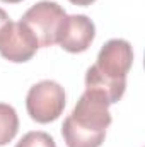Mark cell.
<instances>
[{
  "mask_svg": "<svg viewBox=\"0 0 145 147\" xmlns=\"http://www.w3.org/2000/svg\"><path fill=\"white\" fill-rule=\"evenodd\" d=\"M133 63V50L126 39H109L85 74V89L96 91L109 105L118 103L126 89V75Z\"/></svg>",
  "mask_w": 145,
  "mask_h": 147,
  "instance_id": "obj_1",
  "label": "cell"
},
{
  "mask_svg": "<svg viewBox=\"0 0 145 147\" xmlns=\"http://www.w3.org/2000/svg\"><path fill=\"white\" fill-rule=\"evenodd\" d=\"M67 21V12L62 5L50 0H41L26 10L22 21L38 39L39 48L51 46L58 41L62 28Z\"/></svg>",
  "mask_w": 145,
  "mask_h": 147,
  "instance_id": "obj_2",
  "label": "cell"
},
{
  "mask_svg": "<svg viewBox=\"0 0 145 147\" xmlns=\"http://www.w3.org/2000/svg\"><path fill=\"white\" fill-rule=\"evenodd\" d=\"M65 108V91L55 80H41L34 84L26 96L28 115L38 123L55 121Z\"/></svg>",
  "mask_w": 145,
  "mask_h": 147,
  "instance_id": "obj_3",
  "label": "cell"
},
{
  "mask_svg": "<svg viewBox=\"0 0 145 147\" xmlns=\"http://www.w3.org/2000/svg\"><path fill=\"white\" fill-rule=\"evenodd\" d=\"M38 39L24 22L9 21L0 31V55L14 63H24L36 55Z\"/></svg>",
  "mask_w": 145,
  "mask_h": 147,
  "instance_id": "obj_4",
  "label": "cell"
},
{
  "mask_svg": "<svg viewBox=\"0 0 145 147\" xmlns=\"http://www.w3.org/2000/svg\"><path fill=\"white\" fill-rule=\"evenodd\" d=\"M68 116L79 127L97 134H106V128L111 125L109 103L104 96L91 89H85Z\"/></svg>",
  "mask_w": 145,
  "mask_h": 147,
  "instance_id": "obj_5",
  "label": "cell"
},
{
  "mask_svg": "<svg viewBox=\"0 0 145 147\" xmlns=\"http://www.w3.org/2000/svg\"><path fill=\"white\" fill-rule=\"evenodd\" d=\"M94 38H96L94 22L84 14H75V16H67V21L62 28L56 43L68 53H82L92 45Z\"/></svg>",
  "mask_w": 145,
  "mask_h": 147,
  "instance_id": "obj_6",
  "label": "cell"
},
{
  "mask_svg": "<svg viewBox=\"0 0 145 147\" xmlns=\"http://www.w3.org/2000/svg\"><path fill=\"white\" fill-rule=\"evenodd\" d=\"M62 135L65 139L67 147H101L106 139V134H97L82 128L77 123H73L70 116H67L62 125Z\"/></svg>",
  "mask_w": 145,
  "mask_h": 147,
  "instance_id": "obj_7",
  "label": "cell"
},
{
  "mask_svg": "<svg viewBox=\"0 0 145 147\" xmlns=\"http://www.w3.org/2000/svg\"><path fill=\"white\" fill-rule=\"evenodd\" d=\"M19 130V118L10 105L0 103V147L9 144Z\"/></svg>",
  "mask_w": 145,
  "mask_h": 147,
  "instance_id": "obj_8",
  "label": "cell"
},
{
  "mask_svg": "<svg viewBox=\"0 0 145 147\" xmlns=\"http://www.w3.org/2000/svg\"><path fill=\"white\" fill-rule=\"evenodd\" d=\"M15 147H56V144L46 132H29L15 144Z\"/></svg>",
  "mask_w": 145,
  "mask_h": 147,
  "instance_id": "obj_9",
  "label": "cell"
},
{
  "mask_svg": "<svg viewBox=\"0 0 145 147\" xmlns=\"http://www.w3.org/2000/svg\"><path fill=\"white\" fill-rule=\"evenodd\" d=\"M10 19H9V16H7V12L3 10V9H0V31H2V28L9 22Z\"/></svg>",
  "mask_w": 145,
  "mask_h": 147,
  "instance_id": "obj_10",
  "label": "cell"
},
{
  "mask_svg": "<svg viewBox=\"0 0 145 147\" xmlns=\"http://www.w3.org/2000/svg\"><path fill=\"white\" fill-rule=\"evenodd\" d=\"M68 2H72L73 5H82V7H85V5H91V3H94L96 0H68Z\"/></svg>",
  "mask_w": 145,
  "mask_h": 147,
  "instance_id": "obj_11",
  "label": "cell"
},
{
  "mask_svg": "<svg viewBox=\"0 0 145 147\" xmlns=\"http://www.w3.org/2000/svg\"><path fill=\"white\" fill-rule=\"evenodd\" d=\"M2 2H5V3H19L22 0H2Z\"/></svg>",
  "mask_w": 145,
  "mask_h": 147,
  "instance_id": "obj_12",
  "label": "cell"
}]
</instances>
